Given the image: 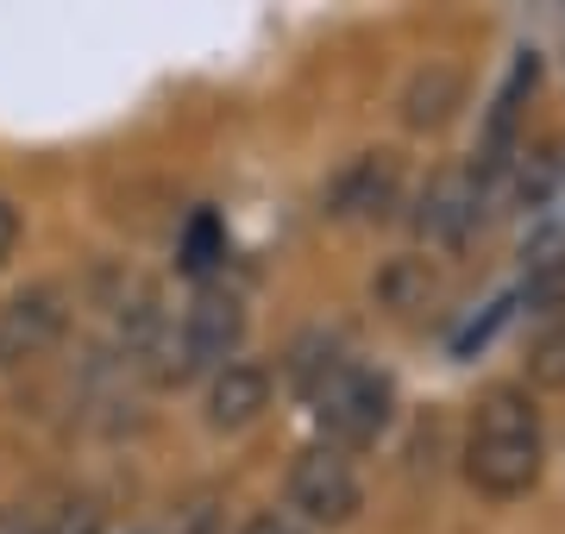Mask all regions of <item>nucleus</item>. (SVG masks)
<instances>
[{
  "instance_id": "obj_1",
  "label": "nucleus",
  "mask_w": 565,
  "mask_h": 534,
  "mask_svg": "<svg viewBox=\"0 0 565 534\" xmlns=\"http://www.w3.org/2000/svg\"><path fill=\"white\" fill-rule=\"evenodd\" d=\"M546 472V428L527 384H490L465 428V478L490 503H515Z\"/></svg>"
},
{
  "instance_id": "obj_2",
  "label": "nucleus",
  "mask_w": 565,
  "mask_h": 534,
  "mask_svg": "<svg viewBox=\"0 0 565 534\" xmlns=\"http://www.w3.org/2000/svg\"><path fill=\"white\" fill-rule=\"evenodd\" d=\"M245 333L252 314L233 289H195V302L182 309V321L170 328V352L158 365V384H189V377H214L233 359H245Z\"/></svg>"
},
{
  "instance_id": "obj_3",
  "label": "nucleus",
  "mask_w": 565,
  "mask_h": 534,
  "mask_svg": "<svg viewBox=\"0 0 565 534\" xmlns=\"http://www.w3.org/2000/svg\"><path fill=\"white\" fill-rule=\"evenodd\" d=\"M308 409H315V428H321L327 447L364 452L377 447L390 434V421H396V384H390V371L345 359V365H333V377L321 391L308 396Z\"/></svg>"
},
{
  "instance_id": "obj_4",
  "label": "nucleus",
  "mask_w": 565,
  "mask_h": 534,
  "mask_svg": "<svg viewBox=\"0 0 565 534\" xmlns=\"http://www.w3.org/2000/svg\"><path fill=\"white\" fill-rule=\"evenodd\" d=\"M282 503H289V515L308 522V528H345V522H359L364 478H359V466H352V452L327 447V440L302 447L296 459H289Z\"/></svg>"
},
{
  "instance_id": "obj_5",
  "label": "nucleus",
  "mask_w": 565,
  "mask_h": 534,
  "mask_svg": "<svg viewBox=\"0 0 565 534\" xmlns=\"http://www.w3.org/2000/svg\"><path fill=\"white\" fill-rule=\"evenodd\" d=\"M484 202H490V177L478 164H440L427 177V189L415 195V233L422 246L459 252L478 226H484Z\"/></svg>"
},
{
  "instance_id": "obj_6",
  "label": "nucleus",
  "mask_w": 565,
  "mask_h": 534,
  "mask_svg": "<svg viewBox=\"0 0 565 534\" xmlns=\"http://www.w3.org/2000/svg\"><path fill=\"white\" fill-rule=\"evenodd\" d=\"M70 333V289L57 277L25 284L0 302V365H32Z\"/></svg>"
},
{
  "instance_id": "obj_7",
  "label": "nucleus",
  "mask_w": 565,
  "mask_h": 534,
  "mask_svg": "<svg viewBox=\"0 0 565 534\" xmlns=\"http://www.w3.org/2000/svg\"><path fill=\"white\" fill-rule=\"evenodd\" d=\"M403 158L396 151H359L352 164H340V177L327 183L321 195V214L327 221H352V226H371V221H390L403 207Z\"/></svg>"
},
{
  "instance_id": "obj_8",
  "label": "nucleus",
  "mask_w": 565,
  "mask_h": 534,
  "mask_svg": "<svg viewBox=\"0 0 565 534\" xmlns=\"http://www.w3.org/2000/svg\"><path fill=\"white\" fill-rule=\"evenodd\" d=\"M270 396H277L270 365H258V359H233L226 371L207 377V428L214 434H245L252 421H264Z\"/></svg>"
},
{
  "instance_id": "obj_9",
  "label": "nucleus",
  "mask_w": 565,
  "mask_h": 534,
  "mask_svg": "<svg viewBox=\"0 0 565 534\" xmlns=\"http://www.w3.org/2000/svg\"><path fill=\"white\" fill-rule=\"evenodd\" d=\"M534 76H541V63L522 51L515 70H509V83L497 88V102H490L484 145H478V170H484L490 183H497V170L509 164V151H515V126H522V102H527V88H534Z\"/></svg>"
},
{
  "instance_id": "obj_10",
  "label": "nucleus",
  "mask_w": 565,
  "mask_h": 534,
  "mask_svg": "<svg viewBox=\"0 0 565 534\" xmlns=\"http://www.w3.org/2000/svg\"><path fill=\"white\" fill-rule=\"evenodd\" d=\"M465 107V70L459 63H422L403 88V126L408 132H440Z\"/></svg>"
},
{
  "instance_id": "obj_11",
  "label": "nucleus",
  "mask_w": 565,
  "mask_h": 534,
  "mask_svg": "<svg viewBox=\"0 0 565 534\" xmlns=\"http://www.w3.org/2000/svg\"><path fill=\"white\" fill-rule=\"evenodd\" d=\"M333 365H345L340 340H333L327 328H315V333H302V340L289 346V359H282V377H289V391L308 403V396H315L327 377H333Z\"/></svg>"
},
{
  "instance_id": "obj_12",
  "label": "nucleus",
  "mask_w": 565,
  "mask_h": 534,
  "mask_svg": "<svg viewBox=\"0 0 565 534\" xmlns=\"http://www.w3.org/2000/svg\"><path fill=\"white\" fill-rule=\"evenodd\" d=\"M226 258V226H221V214H189V226H182V258L177 265L189 270V277H207V270Z\"/></svg>"
},
{
  "instance_id": "obj_13",
  "label": "nucleus",
  "mask_w": 565,
  "mask_h": 534,
  "mask_svg": "<svg viewBox=\"0 0 565 534\" xmlns=\"http://www.w3.org/2000/svg\"><path fill=\"white\" fill-rule=\"evenodd\" d=\"M377 296H384L390 309H422L427 296H434V277H427V265L403 258V265H390V270H384V284H377Z\"/></svg>"
},
{
  "instance_id": "obj_14",
  "label": "nucleus",
  "mask_w": 565,
  "mask_h": 534,
  "mask_svg": "<svg viewBox=\"0 0 565 534\" xmlns=\"http://www.w3.org/2000/svg\"><path fill=\"white\" fill-rule=\"evenodd\" d=\"M527 384H534V391H565V328L541 333V340L527 346Z\"/></svg>"
},
{
  "instance_id": "obj_15",
  "label": "nucleus",
  "mask_w": 565,
  "mask_h": 534,
  "mask_svg": "<svg viewBox=\"0 0 565 534\" xmlns=\"http://www.w3.org/2000/svg\"><path fill=\"white\" fill-rule=\"evenodd\" d=\"M559 183V151H534V170L522 164V177H515V195H522L527 207L546 202V189Z\"/></svg>"
},
{
  "instance_id": "obj_16",
  "label": "nucleus",
  "mask_w": 565,
  "mask_h": 534,
  "mask_svg": "<svg viewBox=\"0 0 565 534\" xmlns=\"http://www.w3.org/2000/svg\"><path fill=\"white\" fill-rule=\"evenodd\" d=\"M39 534H102V510L95 503H63L57 515H44Z\"/></svg>"
},
{
  "instance_id": "obj_17",
  "label": "nucleus",
  "mask_w": 565,
  "mask_h": 534,
  "mask_svg": "<svg viewBox=\"0 0 565 534\" xmlns=\"http://www.w3.org/2000/svg\"><path fill=\"white\" fill-rule=\"evenodd\" d=\"M20 233H25V221H20V202H13V195H0V265L13 258V246H20Z\"/></svg>"
},
{
  "instance_id": "obj_18",
  "label": "nucleus",
  "mask_w": 565,
  "mask_h": 534,
  "mask_svg": "<svg viewBox=\"0 0 565 534\" xmlns=\"http://www.w3.org/2000/svg\"><path fill=\"white\" fill-rule=\"evenodd\" d=\"M239 534H302V522H296V515L264 510V515H252V522H239Z\"/></svg>"
},
{
  "instance_id": "obj_19",
  "label": "nucleus",
  "mask_w": 565,
  "mask_h": 534,
  "mask_svg": "<svg viewBox=\"0 0 565 534\" xmlns=\"http://www.w3.org/2000/svg\"><path fill=\"white\" fill-rule=\"evenodd\" d=\"M39 528H44V522H32L20 503H0V534H39Z\"/></svg>"
}]
</instances>
